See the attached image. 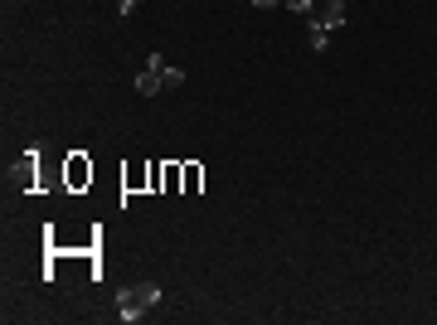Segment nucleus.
Listing matches in <instances>:
<instances>
[{"instance_id": "39448f33", "label": "nucleus", "mask_w": 437, "mask_h": 325, "mask_svg": "<svg viewBox=\"0 0 437 325\" xmlns=\"http://www.w3.org/2000/svg\"><path fill=\"white\" fill-rule=\"evenodd\" d=\"M160 83H166V78H160L155 68H146V73L136 78V92H141V97H155V92H160Z\"/></svg>"}, {"instance_id": "423d86ee", "label": "nucleus", "mask_w": 437, "mask_h": 325, "mask_svg": "<svg viewBox=\"0 0 437 325\" xmlns=\"http://www.w3.org/2000/svg\"><path fill=\"white\" fill-rule=\"evenodd\" d=\"M160 78H166V88H180V83H185V73H180V68H171V64H166V73H160Z\"/></svg>"}, {"instance_id": "9d476101", "label": "nucleus", "mask_w": 437, "mask_h": 325, "mask_svg": "<svg viewBox=\"0 0 437 325\" xmlns=\"http://www.w3.org/2000/svg\"><path fill=\"white\" fill-rule=\"evenodd\" d=\"M253 5H258V10H272V5H282V0H253Z\"/></svg>"}, {"instance_id": "20e7f679", "label": "nucleus", "mask_w": 437, "mask_h": 325, "mask_svg": "<svg viewBox=\"0 0 437 325\" xmlns=\"http://www.w3.org/2000/svg\"><path fill=\"white\" fill-rule=\"evenodd\" d=\"M306 44H311L316 53H325V49H331V29H325L321 20H311V29H306Z\"/></svg>"}, {"instance_id": "1a4fd4ad", "label": "nucleus", "mask_w": 437, "mask_h": 325, "mask_svg": "<svg viewBox=\"0 0 437 325\" xmlns=\"http://www.w3.org/2000/svg\"><path fill=\"white\" fill-rule=\"evenodd\" d=\"M136 5H141V0H117V15L127 20V15H136Z\"/></svg>"}, {"instance_id": "6e6552de", "label": "nucleus", "mask_w": 437, "mask_h": 325, "mask_svg": "<svg viewBox=\"0 0 437 325\" xmlns=\"http://www.w3.org/2000/svg\"><path fill=\"white\" fill-rule=\"evenodd\" d=\"M311 5H316V0H287V10H292V15H311Z\"/></svg>"}, {"instance_id": "7ed1b4c3", "label": "nucleus", "mask_w": 437, "mask_h": 325, "mask_svg": "<svg viewBox=\"0 0 437 325\" xmlns=\"http://www.w3.org/2000/svg\"><path fill=\"white\" fill-rule=\"evenodd\" d=\"M345 15H350V10H345V0H325L321 25H325V29H340V25H345Z\"/></svg>"}, {"instance_id": "0eeeda50", "label": "nucleus", "mask_w": 437, "mask_h": 325, "mask_svg": "<svg viewBox=\"0 0 437 325\" xmlns=\"http://www.w3.org/2000/svg\"><path fill=\"white\" fill-rule=\"evenodd\" d=\"M185 170V190H199V166H180Z\"/></svg>"}, {"instance_id": "f257e3e1", "label": "nucleus", "mask_w": 437, "mask_h": 325, "mask_svg": "<svg viewBox=\"0 0 437 325\" xmlns=\"http://www.w3.org/2000/svg\"><path fill=\"white\" fill-rule=\"evenodd\" d=\"M160 301H166V291H160L155 282L122 287V296H117V320H141V315H146V311H155Z\"/></svg>"}, {"instance_id": "f03ea898", "label": "nucleus", "mask_w": 437, "mask_h": 325, "mask_svg": "<svg viewBox=\"0 0 437 325\" xmlns=\"http://www.w3.org/2000/svg\"><path fill=\"white\" fill-rule=\"evenodd\" d=\"M88 180H92V166H88L83 155H68V185H73V190H83Z\"/></svg>"}]
</instances>
